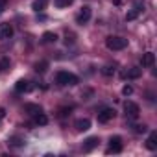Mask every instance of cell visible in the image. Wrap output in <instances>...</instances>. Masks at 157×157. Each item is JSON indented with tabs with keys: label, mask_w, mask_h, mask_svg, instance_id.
<instances>
[{
	"label": "cell",
	"mask_w": 157,
	"mask_h": 157,
	"mask_svg": "<svg viewBox=\"0 0 157 157\" xmlns=\"http://www.w3.org/2000/svg\"><path fill=\"white\" fill-rule=\"evenodd\" d=\"M105 46H107L109 50H113V52H120V50H124V48L128 46V39L118 37V35H109V37L105 39Z\"/></svg>",
	"instance_id": "obj_1"
},
{
	"label": "cell",
	"mask_w": 157,
	"mask_h": 157,
	"mask_svg": "<svg viewBox=\"0 0 157 157\" xmlns=\"http://www.w3.org/2000/svg\"><path fill=\"white\" fill-rule=\"evenodd\" d=\"M56 82L59 85H76L78 83V76H74L72 72H67V70H59L57 76H56Z\"/></svg>",
	"instance_id": "obj_2"
},
{
	"label": "cell",
	"mask_w": 157,
	"mask_h": 157,
	"mask_svg": "<svg viewBox=\"0 0 157 157\" xmlns=\"http://www.w3.org/2000/svg\"><path fill=\"white\" fill-rule=\"evenodd\" d=\"M124 111H126V117L131 118V120L139 118V115H140V109H139V105L135 102H126L124 104Z\"/></svg>",
	"instance_id": "obj_3"
},
{
	"label": "cell",
	"mask_w": 157,
	"mask_h": 157,
	"mask_svg": "<svg viewBox=\"0 0 157 157\" xmlns=\"http://www.w3.org/2000/svg\"><path fill=\"white\" fill-rule=\"evenodd\" d=\"M115 115H117V111H115V109H111V107H105V109H102V111L98 113V122L105 124V122L113 120V118H115Z\"/></svg>",
	"instance_id": "obj_4"
},
{
	"label": "cell",
	"mask_w": 157,
	"mask_h": 157,
	"mask_svg": "<svg viewBox=\"0 0 157 157\" xmlns=\"http://www.w3.org/2000/svg\"><path fill=\"white\" fill-rule=\"evenodd\" d=\"M89 19H91V8L89 6H83L80 10V13L76 15V22L78 24H85V22H89Z\"/></svg>",
	"instance_id": "obj_5"
},
{
	"label": "cell",
	"mask_w": 157,
	"mask_h": 157,
	"mask_svg": "<svg viewBox=\"0 0 157 157\" xmlns=\"http://www.w3.org/2000/svg\"><path fill=\"white\" fill-rule=\"evenodd\" d=\"M13 37V26L10 22H2L0 24V39L6 41V39H11Z\"/></svg>",
	"instance_id": "obj_6"
},
{
	"label": "cell",
	"mask_w": 157,
	"mask_h": 157,
	"mask_svg": "<svg viewBox=\"0 0 157 157\" xmlns=\"http://www.w3.org/2000/svg\"><path fill=\"white\" fill-rule=\"evenodd\" d=\"M109 153H120L122 151V139L120 137H111L109 140Z\"/></svg>",
	"instance_id": "obj_7"
},
{
	"label": "cell",
	"mask_w": 157,
	"mask_h": 157,
	"mask_svg": "<svg viewBox=\"0 0 157 157\" xmlns=\"http://www.w3.org/2000/svg\"><path fill=\"white\" fill-rule=\"evenodd\" d=\"M140 11H142V8H140V2H139V0H137V2H135V6L126 13V21H135L139 15H140Z\"/></svg>",
	"instance_id": "obj_8"
},
{
	"label": "cell",
	"mask_w": 157,
	"mask_h": 157,
	"mask_svg": "<svg viewBox=\"0 0 157 157\" xmlns=\"http://www.w3.org/2000/svg\"><path fill=\"white\" fill-rule=\"evenodd\" d=\"M140 63H142V67H151V65L155 63V54H153V52H146V54H142Z\"/></svg>",
	"instance_id": "obj_9"
},
{
	"label": "cell",
	"mask_w": 157,
	"mask_h": 157,
	"mask_svg": "<svg viewBox=\"0 0 157 157\" xmlns=\"http://www.w3.org/2000/svg\"><path fill=\"white\" fill-rule=\"evenodd\" d=\"M146 148L151 150V151L157 150V131H151V133H150V137H148V140H146Z\"/></svg>",
	"instance_id": "obj_10"
},
{
	"label": "cell",
	"mask_w": 157,
	"mask_h": 157,
	"mask_svg": "<svg viewBox=\"0 0 157 157\" xmlns=\"http://www.w3.org/2000/svg\"><path fill=\"white\" fill-rule=\"evenodd\" d=\"M15 89H17V93H28V91H32V85L26 80H19L15 83Z\"/></svg>",
	"instance_id": "obj_11"
},
{
	"label": "cell",
	"mask_w": 157,
	"mask_h": 157,
	"mask_svg": "<svg viewBox=\"0 0 157 157\" xmlns=\"http://www.w3.org/2000/svg\"><path fill=\"white\" fill-rule=\"evenodd\" d=\"M98 142H100L98 137H89V139L83 142V150H85V151H91V150H94V148L98 146Z\"/></svg>",
	"instance_id": "obj_12"
},
{
	"label": "cell",
	"mask_w": 157,
	"mask_h": 157,
	"mask_svg": "<svg viewBox=\"0 0 157 157\" xmlns=\"http://www.w3.org/2000/svg\"><path fill=\"white\" fill-rule=\"evenodd\" d=\"M91 128V120L89 118H80V120H76V129L78 131H87Z\"/></svg>",
	"instance_id": "obj_13"
},
{
	"label": "cell",
	"mask_w": 157,
	"mask_h": 157,
	"mask_svg": "<svg viewBox=\"0 0 157 157\" xmlns=\"http://www.w3.org/2000/svg\"><path fill=\"white\" fill-rule=\"evenodd\" d=\"M48 2L50 0H33V4H32V10L33 11H43V10H46V6H48Z\"/></svg>",
	"instance_id": "obj_14"
},
{
	"label": "cell",
	"mask_w": 157,
	"mask_h": 157,
	"mask_svg": "<svg viewBox=\"0 0 157 157\" xmlns=\"http://www.w3.org/2000/svg\"><path fill=\"white\" fill-rule=\"evenodd\" d=\"M24 111H26L28 115H37V113L43 111V107H41L39 104H26V105H24Z\"/></svg>",
	"instance_id": "obj_15"
},
{
	"label": "cell",
	"mask_w": 157,
	"mask_h": 157,
	"mask_svg": "<svg viewBox=\"0 0 157 157\" xmlns=\"http://www.w3.org/2000/svg\"><path fill=\"white\" fill-rule=\"evenodd\" d=\"M57 41V35L54 33V32H44L43 33V43L44 44H52V43H56Z\"/></svg>",
	"instance_id": "obj_16"
},
{
	"label": "cell",
	"mask_w": 157,
	"mask_h": 157,
	"mask_svg": "<svg viewBox=\"0 0 157 157\" xmlns=\"http://www.w3.org/2000/svg\"><path fill=\"white\" fill-rule=\"evenodd\" d=\"M140 74H142V70L137 68V67H135V68H129V70L126 72V76L129 78V80H137V78H140Z\"/></svg>",
	"instance_id": "obj_17"
},
{
	"label": "cell",
	"mask_w": 157,
	"mask_h": 157,
	"mask_svg": "<svg viewBox=\"0 0 157 157\" xmlns=\"http://www.w3.org/2000/svg\"><path fill=\"white\" fill-rule=\"evenodd\" d=\"M33 117H35V122H37V124H41V126L48 124V117H46V115H43V111H41V113H37V115H33Z\"/></svg>",
	"instance_id": "obj_18"
},
{
	"label": "cell",
	"mask_w": 157,
	"mask_h": 157,
	"mask_svg": "<svg viewBox=\"0 0 157 157\" xmlns=\"http://www.w3.org/2000/svg\"><path fill=\"white\" fill-rule=\"evenodd\" d=\"M46 68H48V63H46V61L35 63V72H39V74H44V72H46Z\"/></svg>",
	"instance_id": "obj_19"
},
{
	"label": "cell",
	"mask_w": 157,
	"mask_h": 157,
	"mask_svg": "<svg viewBox=\"0 0 157 157\" xmlns=\"http://www.w3.org/2000/svg\"><path fill=\"white\" fill-rule=\"evenodd\" d=\"M54 4L56 8H68L72 4V0H54Z\"/></svg>",
	"instance_id": "obj_20"
},
{
	"label": "cell",
	"mask_w": 157,
	"mask_h": 157,
	"mask_svg": "<svg viewBox=\"0 0 157 157\" xmlns=\"http://www.w3.org/2000/svg\"><path fill=\"white\" fill-rule=\"evenodd\" d=\"M10 68V59H0V72H4V70H8Z\"/></svg>",
	"instance_id": "obj_21"
},
{
	"label": "cell",
	"mask_w": 157,
	"mask_h": 157,
	"mask_svg": "<svg viewBox=\"0 0 157 157\" xmlns=\"http://www.w3.org/2000/svg\"><path fill=\"white\" fill-rule=\"evenodd\" d=\"M102 72H104V74H105V76H111V74H113V72H115V68H113V67H111V65H105V67H104V68H102Z\"/></svg>",
	"instance_id": "obj_22"
},
{
	"label": "cell",
	"mask_w": 157,
	"mask_h": 157,
	"mask_svg": "<svg viewBox=\"0 0 157 157\" xmlns=\"http://www.w3.org/2000/svg\"><path fill=\"white\" fill-rule=\"evenodd\" d=\"M131 93H133V87H131V85H124V87H122V94H124V96H129Z\"/></svg>",
	"instance_id": "obj_23"
},
{
	"label": "cell",
	"mask_w": 157,
	"mask_h": 157,
	"mask_svg": "<svg viewBox=\"0 0 157 157\" xmlns=\"http://www.w3.org/2000/svg\"><path fill=\"white\" fill-rule=\"evenodd\" d=\"M10 142H11L13 146H22V144H24V142L19 139V137H13V139H10Z\"/></svg>",
	"instance_id": "obj_24"
},
{
	"label": "cell",
	"mask_w": 157,
	"mask_h": 157,
	"mask_svg": "<svg viewBox=\"0 0 157 157\" xmlns=\"http://www.w3.org/2000/svg\"><path fill=\"white\" fill-rule=\"evenodd\" d=\"M6 6H8V0H0V13H4Z\"/></svg>",
	"instance_id": "obj_25"
},
{
	"label": "cell",
	"mask_w": 157,
	"mask_h": 157,
	"mask_svg": "<svg viewBox=\"0 0 157 157\" xmlns=\"http://www.w3.org/2000/svg\"><path fill=\"white\" fill-rule=\"evenodd\" d=\"M135 131L137 133H144L146 131V126H135Z\"/></svg>",
	"instance_id": "obj_26"
},
{
	"label": "cell",
	"mask_w": 157,
	"mask_h": 157,
	"mask_svg": "<svg viewBox=\"0 0 157 157\" xmlns=\"http://www.w3.org/2000/svg\"><path fill=\"white\" fill-rule=\"evenodd\" d=\"M4 117H6V111H4L2 107H0V118H4Z\"/></svg>",
	"instance_id": "obj_27"
}]
</instances>
